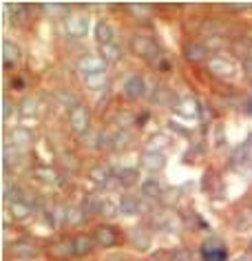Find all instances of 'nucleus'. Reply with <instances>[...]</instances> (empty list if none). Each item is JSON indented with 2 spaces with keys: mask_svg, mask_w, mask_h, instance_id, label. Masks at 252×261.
<instances>
[{
  "mask_svg": "<svg viewBox=\"0 0 252 261\" xmlns=\"http://www.w3.org/2000/svg\"><path fill=\"white\" fill-rule=\"evenodd\" d=\"M69 124L75 133L84 135V133L89 131V124H91V111H89V107H84V104H73L69 111Z\"/></svg>",
  "mask_w": 252,
  "mask_h": 261,
  "instance_id": "1",
  "label": "nucleus"
},
{
  "mask_svg": "<svg viewBox=\"0 0 252 261\" xmlns=\"http://www.w3.org/2000/svg\"><path fill=\"white\" fill-rule=\"evenodd\" d=\"M106 60L102 58V55H98V53H89V55H82L80 60H77V69L82 71L84 75H102L104 71H106Z\"/></svg>",
  "mask_w": 252,
  "mask_h": 261,
  "instance_id": "2",
  "label": "nucleus"
},
{
  "mask_svg": "<svg viewBox=\"0 0 252 261\" xmlns=\"http://www.w3.org/2000/svg\"><path fill=\"white\" fill-rule=\"evenodd\" d=\"M64 29L71 38H82L87 36V29H89V18L84 14H71L66 16V22H64Z\"/></svg>",
  "mask_w": 252,
  "mask_h": 261,
  "instance_id": "3",
  "label": "nucleus"
},
{
  "mask_svg": "<svg viewBox=\"0 0 252 261\" xmlns=\"http://www.w3.org/2000/svg\"><path fill=\"white\" fill-rule=\"evenodd\" d=\"M208 71L217 77H232L234 75V64L223 55H215L208 60Z\"/></svg>",
  "mask_w": 252,
  "mask_h": 261,
  "instance_id": "4",
  "label": "nucleus"
},
{
  "mask_svg": "<svg viewBox=\"0 0 252 261\" xmlns=\"http://www.w3.org/2000/svg\"><path fill=\"white\" fill-rule=\"evenodd\" d=\"M131 49L133 53L139 55V58H150L153 53H157V47H155V42L150 40L146 36H135L131 40Z\"/></svg>",
  "mask_w": 252,
  "mask_h": 261,
  "instance_id": "5",
  "label": "nucleus"
},
{
  "mask_svg": "<svg viewBox=\"0 0 252 261\" xmlns=\"http://www.w3.org/2000/svg\"><path fill=\"white\" fill-rule=\"evenodd\" d=\"M93 241H95V246H100V248H113L117 241V235L111 226H98L93 232Z\"/></svg>",
  "mask_w": 252,
  "mask_h": 261,
  "instance_id": "6",
  "label": "nucleus"
},
{
  "mask_svg": "<svg viewBox=\"0 0 252 261\" xmlns=\"http://www.w3.org/2000/svg\"><path fill=\"white\" fill-rule=\"evenodd\" d=\"M201 252H204V259H208V261H226V248L221 246L219 239L206 241Z\"/></svg>",
  "mask_w": 252,
  "mask_h": 261,
  "instance_id": "7",
  "label": "nucleus"
},
{
  "mask_svg": "<svg viewBox=\"0 0 252 261\" xmlns=\"http://www.w3.org/2000/svg\"><path fill=\"white\" fill-rule=\"evenodd\" d=\"M184 58H186L188 62H204V60L208 58V49L201 42H188L186 47H184Z\"/></svg>",
  "mask_w": 252,
  "mask_h": 261,
  "instance_id": "8",
  "label": "nucleus"
},
{
  "mask_svg": "<svg viewBox=\"0 0 252 261\" xmlns=\"http://www.w3.org/2000/svg\"><path fill=\"white\" fill-rule=\"evenodd\" d=\"M144 93H146V84H144V77H139V75L128 77L126 84H124V96L131 98V100H137V98H142Z\"/></svg>",
  "mask_w": 252,
  "mask_h": 261,
  "instance_id": "9",
  "label": "nucleus"
},
{
  "mask_svg": "<svg viewBox=\"0 0 252 261\" xmlns=\"http://www.w3.org/2000/svg\"><path fill=\"white\" fill-rule=\"evenodd\" d=\"M142 166L148 170H161L166 166V157L157 151H146L142 155Z\"/></svg>",
  "mask_w": 252,
  "mask_h": 261,
  "instance_id": "10",
  "label": "nucleus"
},
{
  "mask_svg": "<svg viewBox=\"0 0 252 261\" xmlns=\"http://www.w3.org/2000/svg\"><path fill=\"white\" fill-rule=\"evenodd\" d=\"M95 40L100 42V47H106V44H113L115 42V31L109 22H100L95 27Z\"/></svg>",
  "mask_w": 252,
  "mask_h": 261,
  "instance_id": "11",
  "label": "nucleus"
},
{
  "mask_svg": "<svg viewBox=\"0 0 252 261\" xmlns=\"http://www.w3.org/2000/svg\"><path fill=\"white\" fill-rule=\"evenodd\" d=\"M49 254L55 259H69L71 254H75V246H73V241H55L49 248Z\"/></svg>",
  "mask_w": 252,
  "mask_h": 261,
  "instance_id": "12",
  "label": "nucleus"
},
{
  "mask_svg": "<svg viewBox=\"0 0 252 261\" xmlns=\"http://www.w3.org/2000/svg\"><path fill=\"white\" fill-rule=\"evenodd\" d=\"M31 144V133L27 129H14L9 133V144L7 146H14V148H25Z\"/></svg>",
  "mask_w": 252,
  "mask_h": 261,
  "instance_id": "13",
  "label": "nucleus"
},
{
  "mask_svg": "<svg viewBox=\"0 0 252 261\" xmlns=\"http://www.w3.org/2000/svg\"><path fill=\"white\" fill-rule=\"evenodd\" d=\"M20 60V47L11 40H3V62L11 66Z\"/></svg>",
  "mask_w": 252,
  "mask_h": 261,
  "instance_id": "14",
  "label": "nucleus"
},
{
  "mask_svg": "<svg viewBox=\"0 0 252 261\" xmlns=\"http://www.w3.org/2000/svg\"><path fill=\"white\" fill-rule=\"evenodd\" d=\"M128 239H131V243L137 246L139 250H146V248L150 246V237L144 228H131L128 230Z\"/></svg>",
  "mask_w": 252,
  "mask_h": 261,
  "instance_id": "15",
  "label": "nucleus"
},
{
  "mask_svg": "<svg viewBox=\"0 0 252 261\" xmlns=\"http://www.w3.org/2000/svg\"><path fill=\"white\" fill-rule=\"evenodd\" d=\"M73 246H75L77 257H84V254H89L95 248V241H93V237H89V235H80L73 239Z\"/></svg>",
  "mask_w": 252,
  "mask_h": 261,
  "instance_id": "16",
  "label": "nucleus"
},
{
  "mask_svg": "<svg viewBox=\"0 0 252 261\" xmlns=\"http://www.w3.org/2000/svg\"><path fill=\"white\" fill-rule=\"evenodd\" d=\"M131 140H133V135L128 131H120V133H115L113 137H111V146L115 148V151H124V148L131 146Z\"/></svg>",
  "mask_w": 252,
  "mask_h": 261,
  "instance_id": "17",
  "label": "nucleus"
},
{
  "mask_svg": "<svg viewBox=\"0 0 252 261\" xmlns=\"http://www.w3.org/2000/svg\"><path fill=\"white\" fill-rule=\"evenodd\" d=\"M179 113L186 115V118H197V113H199L197 100L195 98H184L182 102H179Z\"/></svg>",
  "mask_w": 252,
  "mask_h": 261,
  "instance_id": "18",
  "label": "nucleus"
},
{
  "mask_svg": "<svg viewBox=\"0 0 252 261\" xmlns=\"http://www.w3.org/2000/svg\"><path fill=\"white\" fill-rule=\"evenodd\" d=\"M117 210H120V213H124V215H137L139 204H137V199H135V197L124 195V197L120 199V206H117Z\"/></svg>",
  "mask_w": 252,
  "mask_h": 261,
  "instance_id": "19",
  "label": "nucleus"
},
{
  "mask_svg": "<svg viewBox=\"0 0 252 261\" xmlns=\"http://www.w3.org/2000/svg\"><path fill=\"white\" fill-rule=\"evenodd\" d=\"M142 195L148 197V199H157L161 195V186L157 180H146L142 184Z\"/></svg>",
  "mask_w": 252,
  "mask_h": 261,
  "instance_id": "20",
  "label": "nucleus"
},
{
  "mask_svg": "<svg viewBox=\"0 0 252 261\" xmlns=\"http://www.w3.org/2000/svg\"><path fill=\"white\" fill-rule=\"evenodd\" d=\"M7 9L11 11V22H14V25L22 27L27 22V7L25 5H9Z\"/></svg>",
  "mask_w": 252,
  "mask_h": 261,
  "instance_id": "21",
  "label": "nucleus"
},
{
  "mask_svg": "<svg viewBox=\"0 0 252 261\" xmlns=\"http://www.w3.org/2000/svg\"><path fill=\"white\" fill-rule=\"evenodd\" d=\"M89 177H91L93 182H98V184H106L109 182V166H102V164H98V166H93L91 170H89Z\"/></svg>",
  "mask_w": 252,
  "mask_h": 261,
  "instance_id": "22",
  "label": "nucleus"
},
{
  "mask_svg": "<svg viewBox=\"0 0 252 261\" xmlns=\"http://www.w3.org/2000/svg\"><path fill=\"white\" fill-rule=\"evenodd\" d=\"M3 157H5V168H11V166H16L20 162L22 151H20V148H14V146H5Z\"/></svg>",
  "mask_w": 252,
  "mask_h": 261,
  "instance_id": "23",
  "label": "nucleus"
},
{
  "mask_svg": "<svg viewBox=\"0 0 252 261\" xmlns=\"http://www.w3.org/2000/svg\"><path fill=\"white\" fill-rule=\"evenodd\" d=\"M38 250L33 248V243L31 241H18V243H14V254L16 257H33Z\"/></svg>",
  "mask_w": 252,
  "mask_h": 261,
  "instance_id": "24",
  "label": "nucleus"
},
{
  "mask_svg": "<svg viewBox=\"0 0 252 261\" xmlns=\"http://www.w3.org/2000/svg\"><path fill=\"white\" fill-rule=\"evenodd\" d=\"M9 210H11V217H14V219H27V217H29V213H31V208L27 206L25 202L9 204Z\"/></svg>",
  "mask_w": 252,
  "mask_h": 261,
  "instance_id": "25",
  "label": "nucleus"
},
{
  "mask_svg": "<svg viewBox=\"0 0 252 261\" xmlns=\"http://www.w3.org/2000/svg\"><path fill=\"white\" fill-rule=\"evenodd\" d=\"M102 58L106 60V62H117V60L122 58V49L117 47V44H106V47H102Z\"/></svg>",
  "mask_w": 252,
  "mask_h": 261,
  "instance_id": "26",
  "label": "nucleus"
},
{
  "mask_svg": "<svg viewBox=\"0 0 252 261\" xmlns=\"http://www.w3.org/2000/svg\"><path fill=\"white\" fill-rule=\"evenodd\" d=\"M36 109H38V100L36 98H25L20 104V115L22 118H29V115L36 113Z\"/></svg>",
  "mask_w": 252,
  "mask_h": 261,
  "instance_id": "27",
  "label": "nucleus"
},
{
  "mask_svg": "<svg viewBox=\"0 0 252 261\" xmlns=\"http://www.w3.org/2000/svg\"><path fill=\"white\" fill-rule=\"evenodd\" d=\"M33 175H36L40 182H44V184H55V182H58V175H55L51 168H36Z\"/></svg>",
  "mask_w": 252,
  "mask_h": 261,
  "instance_id": "28",
  "label": "nucleus"
},
{
  "mask_svg": "<svg viewBox=\"0 0 252 261\" xmlns=\"http://www.w3.org/2000/svg\"><path fill=\"white\" fill-rule=\"evenodd\" d=\"M120 184H124V186H133L137 182V170L135 168H124V170H120Z\"/></svg>",
  "mask_w": 252,
  "mask_h": 261,
  "instance_id": "29",
  "label": "nucleus"
},
{
  "mask_svg": "<svg viewBox=\"0 0 252 261\" xmlns=\"http://www.w3.org/2000/svg\"><path fill=\"white\" fill-rule=\"evenodd\" d=\"M117 126H120V131H126V126H131L133 122H135V118H133V113H128V111H122V113H117Z\"/></svg>",
  "mask_w": 252,
  "mask_h": 261,
  "instance_id": "30",
  "label": "nucleus"
},
{
  "mask_svg": "<svg viewBox=\"0 0 252 261\" xmlns=\"http://www.w3.org/2000/svg\"><path fill=\"white\" fill-rule=\"evenodd\" d=\"M42 11L47 16H51V18H62L66 7H62V5H42Z\"/></svg>",
  "mask_w": 252,
  "mask_h": 261,
  "instance_id": "31",
  "label": "nucleus"
},
{
  "mask_svg": "<svg viewBox=\"0 0 252 261\" xmlns=\"http://www.w3.org/2000/svg\"><path fill=\"white\" fill-rule=\"evenodd\" d=\"M5 202L7 204H14V202H20V188L18 186H5Z\"/></svg>",
  "mask_w": 252,
  "mask_h": 261,
  "instance_id": "32",
  "label": "nucleus"
},
{
  "mask_svg": "<svg viewBox=\"0 0 252 261\" xmlns=\"http://www.w3.org/2000/svg\"><path fill=\"white\" fill-rule=\"evenodd\" d=\"M168 146V140L164 135H153L150 137V144H148V151H157V153H161L159 148H166Z\"/></svg>",
  "mask_w": 252,
  "mask_h": 261,
  "instance_id": "33",
  "label": "nucleus"
},
{
  "mask_svg": "<svg viewBox=\"0 0 252 261\" xmlns=\"http://www.w3.org/2000/svg\"><path fill=\"white\" fill-rule=\"evenodd\" d=\"M171 261H195V259H193V254H190L188 250H184V248H177V250L171 254Z\"/></svg>",
  "mask_w": 252,
  "mask_h": 261,
  "instance_id": "34",
  "label": "nucleus"
},
{
  "mask_svg": "<svg viewBox=\"0 0 252 261\" xmlns=\"http://www.w3.org/2000/svg\"><path fill=\"white\" fill-rule=\"evenodd\" d=\"M87 84L91 86V89H102V86L106 84L104 73H102V75H89V77H87Z\"/></svg>",
  "mask_w": 252,
  "mask_h": 261,
  "instance_id": "35",
  "label": "nucleus"
},
{
  "mask_svg": "<svg viewBox=\"0 0 252 261\" xmlns=\"http://www.w3.org/2000/svg\"><path fill=\"white\" fill-rule=\"evenodd\" d=\"M128 9H131L135 16H144V20H146V18H148V14H150V9L146 7V5H131Z\"/></svg>",
  "mask_w": 252,
  "mask_h": 261,
  "instance_id": "36",
  "label": "nucleus"
},
{
  "mask_svg": "<svg viewBox=\"0 0 252 261\" xmlns=\"http://www.w3.org/2000/svg\"><path fill=\"white\" fill-rule=\"evenodd\" d=\"M243 71H245V75L252 77V53H248L243 58Z\"/></svg>",
  "mask_w": 252,
  "mask_h": 261,
  "instance_id": "37",
  "label": "nucleus"
},
{
  "mask_svg": "<svg viewBox=\"0 0 252 261\" xmlns=\"http://www.w3.org/2000/svg\"><path fill=\"white\" fill-rule=\"evenodd\" d=\"M9 107H11L9 100L5 98V100H3V120H7V115H9Z\"/></svg>",
  "mask_w": 252,
  "mask_h": 261,
  "instance_id": "38",
  "label": "nucleus"
},
{
  "mask_svg": "<svg viewBox=\"0 0 252 261\" xmlns=\"http://www.w3.org/2000/svg\"><path fill=\"white\" fill-rule=\"evenodd\" d=\"M104 261H126L124 254H111V257H106Z\"/></svg>",
  "mask_w": 252,
  "mask_h": 261,
  "instance_id": "39",
  "label": "nucleus"
},
{
  "mask_svg": "<svg viewBox=\"0 0 252 261\" xmlns=\"http://www.w3.org/2000/svg\"><path fill=\"white\" fill-rule=\"evenodd\" d=\"M245 111H248V113H252V98L248 100V109H245Z\"/></svg>",
  "mask_w": 252,
  "mask_h": 261,
  "instance_id": "40",
  "label": "nucleus"
},
{
  "mask_svg": "<svg viewBox=\"0 0 252 261\" xmlns=\"http://www.w3.org/2000/svg\"><path fill=\"white\" fill-rule=\"evenodd\" d=\"M237 261H252V257H248V254H245V257H239Z\"/></svg>",
  "mask_w": 252,
  "mask_h": 261,
  "instance_id": "41",
  "label": "nucleus"
}]
</instances>
